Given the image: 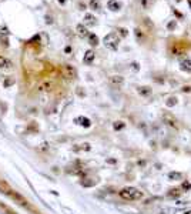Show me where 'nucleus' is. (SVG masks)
I'll return each mask as SVG.
<instances>
[{
  "label": "nucleus",
  "instance_id": "f257e3e1",
  "mask_svg": "<svg viewBox=\"0 0 191 214\" xmlns=\"http://www.w3.org/2000/svg\"><path fill=\"white\" fill-rule=\"evenodd\" d=\"M120 197L126 201H136V200H141L143 198V193L140 191L136 187H124L120 190Z\"/></svg>",
  "mask_w": 191,
  "mask_h": 214
},
{
  "label": "nucleus",
  "instance_id": "f03ea898",
  "mask_svg": "<svg viewBox=\"0 0 191 214\" xmlns=\"http://www.w3.org/2000/svg\"><path fill=\"white\" fill-rule=\"evenodd\" d=\"M103 42H104L107 49L117 50L118 49V44H120V37H118V34H116V33H108L106 37H104Z\"/></svg>",
  "mask_w": 191,
  "mask_h": 214
},
{
  "label": "nucleus",
  "instance_id": "7ed1b4c3",
  "mask_svg": "<svg viewBox=\"0 0 191 214\" xmlns=\"http://www.w3.org/2000/svg\"><path fill=\"white\" fill-rule=\"evenodd\" d=\"M63 74L66 79H76L77 72H76V69L71 66V64H64L63 66Z\"/></svg>",
  "mask_w": 191,
  "mask_h": 214
},
{
  "label": "nucleus",
  "instance_id": "20e7f679",
  "mask_svg": "<svg viewBox=\"0 0 191 214\" xmlns=\"http://www.w3.org/2000/svg\"><path fill=\"white\" fill-rule=\"evenodd\" d=\"M54 89L53 80H44L39 84V91H52Z\"/></svg>",
  "mask_w": 191,
  "mask_h": 214
},
{
  "label": "nucleus",
  "instance_id": "39448f33",
  "mask_svg": "<svg viewBox=\"0 0 191 214\" xmlns=\"http://www.w3.org/2000/svg\"><path fill=\"white\" fill-rule=\"evenodd\" d=\"M108 80H110V84L114 86V87H121L124 84V77L123 76H111Z\"/></svg>",
  "mask_w": 191,
  "mask_h": 214
},
{
  "label": "nucleus",
  "instance_id": "423d86ee",
  "mask_svg": "<svg viewBox=\"0 0 191 214\" xmlns=\"http://www.w3.org/2000/svg\"><path fill=\"white\" fill-rule=\"evenodd\" d=\"M94 57L95 54L93 50H87L84 54V59H83V62H84V64H91L93 62H94Z\"/></svg>",
  "mask_w": 191,
  "mask_h": 214
},
{
  "label": "nucleus",
  "instance_id": "0eeeda50",
  "mask_svg": "<svg viewBox=\"0 0 191 214\" xmlns=\"http://www.w3.org/2000/svg\"><path fill=\"white\" fill-rule=\"evenodd\" d=\"M76 32H77V34L80 36V37H87L90 33H88V30H87V27H86L84 24H77V27H76Z\"/></svg>",
  "mask_w": 191,
  "mask_h": 214
},
{
  "label": "nucleus",
  "instance_id": "6e6552de",
  "mask_svg": "<svg viewBox=\"0 0 191 214\" xmlns=\"http://www.w3.org/2000/svg\"><path fill=\"white\" fill-rule=\"evenodd\" d=\"M107 7H108L111 11H117V10H120V9H121V4H120L117 0H108Z\"/></svg>",
  "mask_w": 191,
  "mask_h": 214
},
{
  "label": "nucleus",
  "instance_id": "1a4fd4ad",
  "mask_svg": "<svg viewBox=\"0 0 191 214\" xmlns=\"http://www.w3.org/2000/svg\"><path fill=\"white\" fill-rule=\"evenodd\" d=\"M11 67V62L9 59L0 56V69H10Z\"/></svg>",
  "mask_w": 191,
  "mask_h": 214
},
{
  "label": "nucleus",
  "instance_id": "9d476101",
  "mask_svg": "<svg viewBox=\"0 0 191 214\" xmlns=\"http://www.w3.org/2000/svg\"><path fill=\"white\" fill-rule=\"evenodd\" d=\"M84 23L87 26H94L95 24V17L93 14H90V13H87L84 16Z\"/></svg>",
  "mask_w": 191,
  "mask_h": 214
},
{
  "label": "nucleus",
  "instance_id": "9b49d317",
  "mask_svg": "<svg viewBox=\"0 0 191 214\" xmlns=\"http://www.w3.org/2000/svg\"><path fill=\"white\" fill-rule=\"evenodd\" d=\"M164 121H166V123H167L170 127H174V128L177 127V121H175L174 118L171 117L170 114H166V116H164Z\"/></svg>",
  "mask_w": 191,
  "mask_h": 214
},
{
  "label": "nucleus",
  "instance_id": "f8f14e48",
  "mask_svg": "<svg viewBox=\"0 0 191 214\" xmlns=\"http://www.w3.org/2000/svg\"><path fill=\"white\" fill-rule=\"evenodd\" d=\"M181 69L184 70V72H191V60L190 59H185V60H183L181 62Z\"/></svg>",
  "mask_w": 191,
  "mask_h": 214
},
{
  "label": "nucleus",
  "instance_id": "ddd939ff",
  "mask_svg": "<svg viewBox=\"0 0 191 214\" xmlns=\"http://www.w3.org/2000/svg\"><path fill=\"white\" fill-rule=\"evenodd\" d=\"M138 93H140V94H143V96H149L150 93H151V89H150L149 86H143V87H138Z\"/></svg>",
  "mask_w": 191,
  "mask_h": 214
},
{
  "label": "nucleus",
  "instance_id": "4468645a",
  "mask_svg": "<svg viewBox=\"0 0 191 214\" xmlns=\"http://www.w3.org/2000/svg\"><path fill=\"white\" fill-rule=\"evenodd\" d=\"M88 42H90L91 46H97V44H98V37L91 33V34H88Z\"/></svg>",
  "mask_w": 191,
  "mask_h": 214
},
{
  "label": "nucleus",
  "instance_id": "2eb2a0df",
  "mask_svg": "<svg viewBox=\"0 0 191 214\" xmlns=\"http://www.w3.org/2000/svg\"><path fill=\"white\" fill-rule=\"evenodd\" d=\"M90 7L93 10H100V1L98 0H90Z\"/></svg>",
  "mask_w": 191,
  "mask_h": 214
},
{
  "label": "nucleus",
  "instance_id": "dca6fc26",
  "mask_svg": "<svg viewBox=\"0 0 191 214\" xmlns=\"http://www.w3.org/2000/svg\"><path fill=\"white\" fill-rule=\"evenodd\" d=\"M0 191L6 193V194L10 191V187H9V186H7V184H6L4 181H1V180H0Z\"/></svg>",
  "mask_w": 191,
  "mask_h": 214
},
{
  "label": "nucleus",
  "instance_id": "f3484780",
  "mask_svg": "<svg viewBox=\"0 0 191 214\" xmlns=\"http://www.w3.org/2000/svg\"><path fill=\"white\" fill-rule=\"evenodd\" d=\"M76 121H81V123H79V124H81V126H86V127H88V126H90V120H88V118L80 117V118H76Z\"/></svg>",
  "mask_w": 191,
  "mask_h": 214
},
{
  "label": "nucleus",
  "instance_id": "a211bd4d",
  "mask_svg": "<svg viewBox=\"0 0 191 214\" xmlns=\"http://www.w3.org/2000/svg\"><path fill=\"white\" fill-rule=\"evenodd\" d=\"M118 32H120V36H121V37H126V36L128 34V30L127 29H124V27H120Z\"/></svg>",
  "mask_w": 191,
  "mask_h": 214
},
{
  "label": "nucleus",
  "instance_id": "6ab92c4d",
  "mask_svg": "<svg viewBox=\"0 0 191 214\" xmlns=\"http://www.w3.org/2000/svg\"><path fill=\"white\" fill-rule=\"evenodd\" d=\"M175 103H177V98H175V97H170V98H168V101H167V106L171 107V106H174Z\"/></svg>",
  "mask_w": 191,
  "mask_h": 214
},
{
  "label": "nucleus",
  "instance_id": "aec40b11",
  "mask_svg": "<svg viewBox=\"0 0 191 214\" xmlns=\"http://www.w3.org/2000/svg\"><path fill=\"white\" fill-rule=\"evenodd\" d=\"M13 83H14V80H13V79H7V80L4 81V87H9V86L13 84Z\"/></svg>",
  "mask_w": 191,
  "mask_h": 214
},
{
  "label": "nucleus",
  "instance_id": "412c9836",
  "mask_svg": "<svg viewBox=\"0 0 191 214\" xmlns=\"http://www.w3.org/2000/svg\"><path fill=\"white\" fill-rule=\"evenodd\" d=\"M123 126H124V124H123L121 121H117L116 124H114V128H116V130H118V128H123Z\"/></svg>",
  "mask_w": 191,
  "mask_h": 214
},
{
  "label": "nucleus",
  "instance_id": "4be33fe9",
  "mask_svg": "<svg viewBox=\"0 0 191 214\" xmlns=\"http://www.w3.org/2000/svg\"><path fill=\"white\" fill-rule=\"evenodd\" d=\"M175 26H177V24H175V20H173V21H170V23H168V29H170V30H173Z\"/></svg>",
  "mask_w": 191,
  "mask_h": 214
},
{
  "label": "nucleus",
  "instance_id": "5701e85b",
  "mask_svg": "<svg viewBox=\"0 0 191 214\" xmlns=\"http://www.w3.org/2000/svg\"><path fill=\"white\" fill-rule=\"evenodd\" d=\"M183 91H184V93H190L191 87H190V86H184V87H183Z\"/></svg>",
  "mask_w": 191,
  "mask_h": 214
},
{
  "label": "nucleus",
  "instance_id": "b1692460",
  "mask_svg": "<svg viewBox=\"0 0 191 214\" xmlns=\"http://www.w3.org/2000/svg\"><path fill=\"white\" fill-rule=\"evenodd\" d=\"M136 36H137L138 39H140V37H143V33H141L140 29H136Z\"/></svg>",
  "mask_w": 191,
  "mask_h": 214
},
{
  "label": "nucleus",
  "instance_id": "393cba45",
  "mask_svg": "<svg viewBox=\"0 0 191 214\" xmlns=\"http://www.w3.org/2000/svg\"><path fill=\"white\" fill-rule=\"evenodd\" d=\"M64 52H66V53H70V52H71V49H70V47H66V49H64Z\"/></svg>",
  "mask_w": 191,
  "mask_h": 214
},
{
  "label": "nucleus",
  "instance_id": "a878e982",
  "mask_svg": "<svg viewBox=\"0 0 191 214\" xmlns=\"http://www.w3.org/2000/svg\"><path fill=\"white\" fill-rule=\"evenodd\" d=\"M59 3H60V4H64V3H66V0H59Z\"/></svg>",
  "mask_w": 191,
  "mask_h": 214
},
{
  "label": "nucleus",
  "instance_id": "bb28decb",
  "mask_svg": "<svg viewBox=\"0 0 191 214\" xmlns=\"http://www.w3.org/2000/svg\"><path fill=\"white\" fill-rule=\"evenodd\" d=\"M184 214H191V210H188V211H185Z\"/></svg>",
  "mask_w": 191,
  "mask_h": 214
},
{
  "label": "nucleus",
  "instance_id": "cd10ccee",
  "mask_svg": "<svg viewBox=\"0 0 191 214\" xmlns=\"http://www.w3.org/2000/svg\"><path fill=\"white\" fill-rule=\"evenodd\" d=\"M188 3H190V6H191V0H188Z\"/></svg>",
  "mask_w": 191,
  "mask_h": 214
}]
</instances>
